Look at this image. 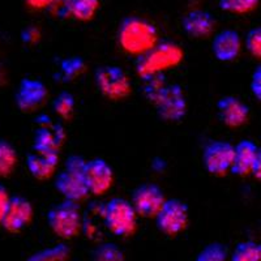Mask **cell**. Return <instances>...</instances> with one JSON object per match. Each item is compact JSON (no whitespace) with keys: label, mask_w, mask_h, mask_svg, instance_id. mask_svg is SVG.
Listing matches in <instances>:
<instances>
[{"label":"cell","mask_w":261,"mask_h":261,"mask_svg":"<svg viewBox=\"0 0 261 261\" xmlns=\"http://www.w3.org/2000/svg\"><path fill=\"white\" fill-rule=\"evenodd\" d=\"M242 42L239 33L235 30H222L214 37L212 42V51L217 60L220 62H232L241 53Z\"/></svg>","instance_id":"16"},{"label":"cell","mask_w":261,"mask_h":261,"mask_svg":"<svg viewBox=\"0 0 261 261\" xmlns=\"http://www.w3.org/2000/svg\"><path fill=\"white\" fill-rule=\"evenodd\" d=\"M227 248L225 244L213 242L200 251L195 261H227Z\"/></svg>","instance_id":"25"},{"label":"cell","mask_w":261,"mask_h":261,"mask_svg":"<svg viewBox=\"0 0 261 261\" xmlns=\"http://www.w3.org/2000/svg\"><path fill=\"white\" fill-rule=\"evenodd\" d=\"M93 261H125L124 253L115 243H102L95 247L92 256Z\"/></svg>","instance_id":"24"},{"label":"cell","mask_w":261,"mask_h":261,"mask_svg":"<svg viewBox=\"0 0 261 261\" xmlns=\"http://www.w3.org/2000/svg\"><path fill=\"white\" fill-rule=\"evenodd\" d=\"M251 174H252L256 179L261 178V154L257 155V158H256L255 162H253L252 169H251Z\"/></svg>","instance_id":"35"},{"label":"cell","mask_w":261,"mask_h":261,"mask_svg":"<svg viewBox=\"0 0 261 261\" xmlns=\"http://www.w3.org/2000/svg\"><path fill=\"white\" fill-rule=\"evenodd\" d=\"M68 256L69 248L65 244L60 243L33 253L27 261H65L68 258Z\"/></svg>","instance_id":"23"},{"label":"cell","mask_w":261,"mask_h":261,"mask_svg":"<svg viewBox=\"0 0 261 261\" xmlns=\"http://www.w3.org/2000/svg\"><path fill=\"white\" fill-rule=\"evenodd\" d=\"M47 97V88L38 79L25 77L20 81L17 93H16V103L18 109L25 113L36 110L45 102Z\"/></svg>","instance_id":"12"},{"label":"cell","mask_w":261,"mask_h":261,"mask_svg":"<svg viewBox=\"0 0 261 261\" xmlns=\"http://www.w3.org/2000/svg\"><path fill=\"white\" fill-rule=\"evenodd\" d=\"M50 12L57 17H69L72 16L71 12V0H55L50 7Z\"/></svg>","instance_id":"30"},{"label":"cell","mask_w":261,"mask_h":261,"mask_svg":"<svg viewBox=\"0 0 261 261\" xmlns=\"http://www.w3.org/2000/svg\"><path fill=\"white\" fill-rule=\"evenodd\" d=\"M33 220V206L22 196H11L6 214L0 225L9 232L21 231Z\"/></svg>","instance_id":"11"},{"label":"cell","mask_w":261,"mask_h":261,"mask_svg":"<svg viewBox=\"0 0 261 261\" xmlns=\"http://www.w3.org/2000/svg\"><path fill=\"white\" fill-rule=\"evenodd\" d=\"M217 110L221 122L227 127H241L248 120L249 107L234 95H226L217 102Z\"/></svg>","instance_id":"14"},{"label":"cell","mask_w":261,"mask_h":261,"mask_svg":"<svg viewBox=\"0 0 261 261\" xmlns=\"http://www.w3.org/2000/svg\"><path fill=\"white\" fill-rule=\"evenodd\" d=\"M85 69V63L80 57H71L60 63V72L65 81L73 80L76 76H80Z\"/></svg>","instance_id":"27"},{"label":"cell","mask_w":261,"mask_h":261,"mask_svg":"<svg viewBox=\"0 0 261 261\" xmlns=\"http://www.w3.org/2000/svg\"><path fill=\"white\" fill-rule=\"evenodd\" d=\"M258 0H220V8L231 13H248L257 7Z\"/></svg>","instance_id":"28"},{"label":"cell","mask_w":261,"mask_h":261,"mask_svg":"<svg viewBox=\"0 0 261 261\" xmlns=\"http://www.w3.org/2000/svg\"><path fill=\"white\" fill-rule=\"evenodd\" d=\"M151 103L157 109L160 118L167 122H179L187 113V101L181 86L178 84H166L153 98Z\"/></svg>","instance_id":"6"},{"label":"cell","mask_w":261,"mask_h":261,"mask_svg":"<svg viewBox=\"0 0 261 261\" xmlns=\"http://www.w3.org/2000/svg\"><path fill=\"white\" fill-rule=\"evenodd\" d=\"M234 160V145L223 140H214L206 144L202 151V163L212 175L222 176L230 171Z\"/></svg>","instance_id":"8"},{"label":"cell","mask_w":261,"mask_h":261,"mask_svg":"<svg viewBox=\"0 0 261 261\" xmlns=\"http://www.w3.org/2000/svg\"><path fill=\"white\" fill-rule=\"evenodd\" d=\"M9 199H11V196L8 195L7 188L4 187L3 184H0V222H2V220H3L7 208H8Z\"/></svg>","instance_id":"33"},{"label":"cell","mask_w":261,"mask_h":261,"mask_svg":"<svg viewBox=\"0 0 261 261\" xmlns=\"http://www.w3.org/2000/svg\"><path fill=\"white\" fill-rule=\"evenodd\" d=\"M155 225L163 234L175 237L187 227L188 206L179 199H167L155 214Z\"/></svg>","instance_id":"7"},{"label":"cell","mask_w":261,"mask_h":261,"mask_svg":"<svg viewBox=\"0 0 261 261\" xmlns=\"http://www.w3.org/2000/svg\"><path fill=\"white\" fill-rule=\"evenodd\" d=\"M17 165V151L7 140L0 139V178L9 176Z\"/></svg>","instance_id":"20"},{"label":"cell","mask_w":261,"mask_h":261,"mask_svg":"<svg viewBox=\"0 0 261 261\" xmlns=\"http://www.w3.org/2000/svg\"><path fill=\"white\" fill-rule=\"evenodd\" d=\"M181 27L188 36L193 38H204L211 36L216 27V20L206 11H191L181 20Z\"/></svg>","instance_id":"18"},{"label":"cell","mask_w":261,"mask_h":261,"mask_svg":"<svg viewBox=\"0 0 261 261\" xmlns=\"http://www.w3.org/2000/svg\"><path fill=\"white\" fill-rule=\"evenodd\" d=\"M165 200V193L158 184L144 183L135 188L130 204L136 214L145 218H151L155 217Z\"/></svg>","instance_id":"9"},{"label":"cell","mask_w":261,"mask_h":261,"mask_svg":"<svg viewBox=\"0 0 261 261\" xmlns=\"http://www.w3.org/2000/svg\"><path fill=\"white\" fill-rule=\"evenodd\" d=\"M29 8L41 11V9H48V7L55 2V0H24Z\"/></svg>","instance_id":"34"},{"label":"cell","mask_w":261,"mask_h":261,"mask_svg":"<svg viewBox=\"0 0 261 261\" xmlns=\"http://www.w3.org/2000/svg\"><path fill=\"white\" fill-rule=\"evenodd\" d=\"M183 58L184 51L178 43L172 41L157 42V45L148 53L137 57L136 72L140 77L148 80L179 65Z\"/></svg>","instance_id":"2"},{"label":"cell","mask_w":261,"mask_h":261,"mask_svg":"<svg viewBox=\"0 0 261 261\" xmlns=\"http://www.w3.org/2000/svg\"><path fill=\"white\" fill-rule=\"evenodd\" d=\"M74 97L69 92H62L53 102L54 111L63 119H69L74 110Z\"/></svg>","instance_id":"26"},{"label":"cell","mask_w":261,"mask_h":261,"mask_svg":"<svg viewBox=\"0 0 261 261\" xmlns=\"http://www.w3.org/2000/svg\"><path fill=\"white\" fill-rule=\"evenodd\" d=\"M260 149L251 140H242L234 146V160L230 171L238 176H246L251 174V169L260 155Z\"/></svg>","instance_id":"17"},{"label":"cell","mask_w":261,"mask_h":261,"mask_svg":"<svg viewBox=\"0 0 261 261\" xmlns=\"http://www.w3.org/2000/svg\"><path fill=\"white\" fill-rule=\"evenodd\" d=\"M94 80L98 90L113 101L124 99L132 92L130 80L118 65H102L97 68Z\"/></svg>","instance_id":"5"},{"label":"cell","mask_w":261,"mask_h":261,"mask_svg":"<svg viewBox=\"0 0 261 261\" xmlns=\"http://www.w3.org/2000/svg\"><path fill=\"white\" fill-rule=\"evenodd\" d=\"M99 8V0H71V12L80 21H89Z\"/></svg>","instance_id":"22"},{"label":"cell","mask_w":261,"mask_h":261,"mask_svg":"<svg viewBox=\"0 0 261 261\" xmlns=\"http://www.w3.org/2000/svg\"><path fill=\"white\" fill-rule=\"evenodd\" d=\"M246 48L255 58L261 57V29L255 28L248 32L246 37Z\"/></svg>","instance_id":"29"},{"label":"cell","mask_w":261,"mask_h":261,"mask_svg":"<svg viewBox=\"0 0 261 261\" xmlns=\"http://www.w3.org/2000/svg\"><path fill=\"white\" fill-rule=\"evenodd\" d=\"M59 155L58 154H39V153H30L27 157V166L32 176L43 180L54 175L58 167Z\"/></svg>","instance_id":"19"},{"label":"cell","mask_w":261,"mask_h":261,"mask_svg":"<svg viewBox=\"0 0 261 261\" xmlns=\"http://www.w3.org/2000/svg\"><path fill=\"white\" fill-rule=\"evenodd\" d=\"M251 92L257 99H261V67L257 65L251 77Z\"/></svg>","instance_id":"32"},{"label":"cell","mask_w":261,"mask_h":261,"mask_svg":"<svg viewBox=\"0 0 261 261\" xmlns=\"http://www.w3.org/2000/svg\"><path fill=\"white\" fill-rule=\"evenodd\" d=\"M47 223L62 239H72L79 235L83 227V218L77 202L64 200L53 206L47 213Z\"/></svg>","instance_id":"4"},{"label":"cell","mask_w":261,"mask_h":261,"mask_svg":"<svg viewBox=\"0 0 261 261\" xmlns=\"http://www.w3.org/2000/svg\"><path fill=\"white\" fill-rule=\"evenodd\" d=\"M55 188L62 193L64 200L73 202L81 201L89 195L83 174L72 172L68 170H63L58 174L55 178Z\"/></svg>","instance_id":"15"},{"label":"cell","mask_w":261,"mask_h":261,"mask_svg":"<svg viewBox=\"0 0 261 261\" xmlns=\"http://www.w3.org/2000/svg\"><path fill=\"white\" fill-rule=\"evenodd\" d=\"M230 261H261V246L253 241L241 242L235 246Z\"/></svg>","instance_id":"21"},{"label":"cell","mask_w":261,"mask_h":261,"mask_svg":"<svg viewBox=\"0 0 261 261\" xmlns=\"http://www.w3.org/2000/svg\"><path fill=\"white\" fill-rule=\"evenodd\" d=\"M118 42L125 53L140 57L157 45L158 30L145 18L128 16L119 24Z\"/></svg>","instance_id":"1"},{"label":"cell","mask_w":261,"mask_h":261,"mask_svg":"<svg viewBox=\"0 0 261 261\" xmlns=\"http://www.w3.org/2000/svg\"><path fill=\"white\" fill-rule=\"evenodd\" d=\"M83 178L89 193L95 196L103 195L113 186V167L103 158H93L90 161H86Z\"/></svg>","instance_id":"10"},{"label":"cell","mask_w":261,"mask_h":261,"mask_svg":"<svg viewBox=\"0 0 261 261\" xmlns=\"http://www.w3.org/2000/svg\"><path fill=\"white\" fill-rule=\"evenodd\" d=\"M136 212L128 200L114 197L102 205L103 226L116 237H130L136 231Z\"/></svg>","instance_id":"3"},{"label":"cell","mask_w":261,"mask_h":261,"mask_svg":"<svg viewBox=\"0 0 261 261\" xmlns=\"http://www.w3.org/2000/svg\"><path fill=\"white\" fill-rule=\"evenodd\" d=\"M86 161L80 155H71L65 161V169L68 171L77 172V174H84V169H85Z\"/></svg>","instance_id":"31"},{"label":"cell","mask_w":261,"mask_h":261,"mask_svg":"<svg viewBox=\"0 0 261 261\" xmlns=\"http://www.w3.org/2000/svg\"><path fill=\"white\" fill-rule=\"evenodd\" d=\"M64 139L65 134L62 125L43 124L34 132L33 149L39 154H59Z\"/></svg>","instance_id":"13"}]
</instances>
